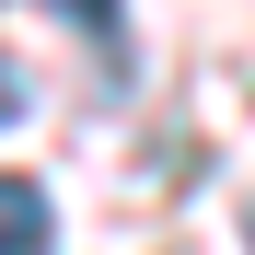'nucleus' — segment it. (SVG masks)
<instances>
[{"label": "nucleus", "mask_w": 255, "mask_h": 255, "mask_svg": "<svg viewBox=\"0 0 255 255\" xmlns=\"http://www.w3.org/2000/svg\"><path fill=\"white\" fill-rule=\"evenodd\" d=\"M0 221H12V232H0V255H47V244H58V209H47V186H35V174L0 186Z\"/></svg>", "instance_id": "f257e3e1"}, {"label": "nucleus", "mask_w": 255, "mask_h": 255, "mask_svg": "<svg viewBox=\"0 0 255 255\" xmlns=\"http://www.w3.org/2000/svg\"><path fill=\"white\" fill-rule=\"evenodd\" d=\"M47 12H70V23L93 35L105 58H128V12H116V0H47Z\"/></svg>", "instance_id": "f03ea898"}]
</instances>
